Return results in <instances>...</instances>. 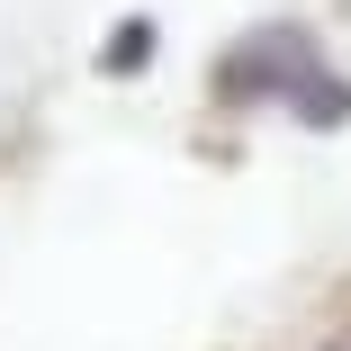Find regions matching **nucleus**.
Wrapping results in <instances>:
<instances>
[{
	"label": "nucleus",
	"mask_w": 351,
	"mask_h": 351,
	"mask_svg": "<svg viewBox=\"0 0 351 351\" xmlns=\"http://www.w3.org/2000/svg\"><path fill=\"white\" fill-rule=\"evenodd\" d=\"M145 54H154V19H126V27L99 45V73H145Z\"/></svg>",
	"instance_id": "2"
},
{
	"label": "nucleus",
	"mask_w": 351,
	"mask_h": 351,
	"mask_svg": "<svg viewBox=\"0 0 351 351\" xmlns=\"http://www.w3.org/2000/svg\"><path fill=\"white\" fill-rule=\"evenodd\" d=\"M207 90H217V108H289V117L315 126V135L351 126V73L324 54V36L298 27V19L243 27V36L217 54Z\"/></svg>",
	"instance_id": "1"
},
{
	"label": "nucleus",
	"mask_w": 351,
	"mask_h": 351,
	"mask_svg": "<svg viewBox=\"0 0 351 351\" xmlns=\"http://www.w3.org/2000/svg\"><path fill=\"white\" fill-rule=\"evenodd\" d=\"M342 351H351V342H342Z\"/></svg>",
	"instance_id": "3"
}]
</instances>
